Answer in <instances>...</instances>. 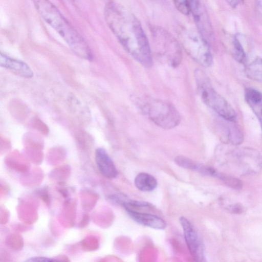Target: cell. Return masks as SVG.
Here are the masks:
<instances>
[{"label": "cell", "mask_w": 262, "mask_h": 262, "mask_svg": "<svg viewBox=\"0 0 262 262\" xmlns=\"http://www.w3.org/2000/svg\"><path fill=\"white\" fill-rule=\"evenodd\" d=\"M106 24L125 50L146 68L152 65L148 38L140 22L124 6L114 2L106 4L104 11Z\"/></svg>", "instance_id": "1"}, {"label": "cell", "mask_w": 262, "mask_h": 262, "mask_svg": "<svg viewBox=\"0 0 262 262\" xmlns=\"http://www.w3.org/2000/svg\"><path fill=\"white\" fill-rule=\"evenodd\" d=\"M232 54L233 58L239 63H244L246 59V53L239 39L234 37L232 42Z\"/></svg>", "instance_id": "16"}, {"label": "cell", "mask_w": 262, "mask_h": 262, "mask_svg": "<svg viewBox=\"0 0 262 262\" xmlns=\"http://www.w3.org/2000/svg\"><path fill=\"white\" fill-rule=\"evenodd\" d=\"M245 73L250 79L262 82V58H257L248 64Z\"/></svg>", "instance_id": "15"}, {"label": "cell", "mask_w": 262, "mask_h": 262, "mask_svg": "<svg viewBox=\"0 0 262 262\" xmlns=\"http://www.w3.org/2000/svg\"><path fill=\"white\" fill-rule=\"evenodd\" d=\"M191 13L198 30L206 39L212 37L213 32L207 11L201 0H189Z\"/></svg>", "instance_id": "9"}, {"label": "cell", "mask_w": 262, "mask_h": 262, "mask_svg": "<svg viewBox=\"0 0 262 262\" xmlns=\"http://www.w3.org/2000/svg\"><path fill=\"white\" fill-rule=\"evenodd\" d=\"M245 96L246 101L257 118L262 130V93L255 89L248 88Z\"/></svg>", "instance_id": "13"}, {"label": "cell", "mask_w": 262, "mask_h": 262, "mask_svg": "<svg viewBox=\"0 0 262 262\" xmlns=\"http://www.w3.org/2000/svg\"><path fill=\"white\" fill-rule=\"evenodd\" d=\"M58 260L55 258H52L51 257H47L43 256H37L30 257V258L26 260V261H57Z\"/></svg>", "instance_id": "23"}, {"label": "cell", "mask_w": 262, "mask_h": 262, "mask_svg": "<svg viewBox=\"0 0 262 262\" xmlns=\"http://www.w3.org/2000/svg\"><path fill=\"white\" fill-rule=\"evenodd\" d=\"M226 208L229 212L236 214L242 213L245 210L244 206L239 203L228 205Z\"/></svg>", "instance_id": "21"}, {"label": "cell", "mask_w": 262, "mask_h": 262, "mask_svg": "<svg viewBox=\"0 0 262 262\" xmlns=\"http://www.w3.org/2000/svg\"><path fill=\"white\" fill-rule=\"evenodd\" d=\"M232 8L236 7L244 0H225Z\"/></svg>", "instance_id": "24"}, {"label": "cell", "mask_w": 262, "mask_h": 262, "mask_svg": "<svg viewBox=\"0 0 262 262\" xmlns=\"http://www.w3.org/2000/svg\"><path fill=\"white\" fill-rule=\"evenodd\" d=\"M174 162L179 166L196 171L200 164L192 160L182 156H179L174 159Z\"/></svg>", "instance_id": "18"}, {"label": "cell", "mask_w": 262, "mask_h": 262, "mask_svg": "<svg viewBox=\"0 0 262 262\" xmlns=\"http://www.w3.org/2000/svg\"><path fill=\"white\" fill-rule=\"evenodd\" d=\"M135 185L141 191L150 192L156 189L158 183L152 175L146 172H140L135 177Z\"/></svg>", "instance_id": "14"}, {"label": "cell", "mask_w": 262, "mask_h": 262, "mask_svg": "<svg viewBox=\"0 0 262 262\" xmlns=\"http://www.w3.org/2000/svg\"><path fill=\"white\" fill-rule=\"evenodd\" d=\"M179 36L180 44L194 60L205 67L212 64L213 58L208 43L198 30L181 28Z\"/></svg>", "instance_id": "5"}, {"label": "cell", "mask_w": 262, "mask_h": 262, "mask_svg": "<svg viewBox=\"0 0 262 262\" xmlns=\"http://www.w3.org/2000/svg\"><path fill=\"white\" fill-rule=\"evenodd\" d=\"M258 11L262 14V0H255Z\"/></svg>", "instance_id": "25"}, {"label": "cell", "mask_w": 262, "mask_h": 262, "mask_svg": "<svg viewBox=\"0 0 262 262\" xmlns=\"http://www.w3.org/2000/svg\"><path fill=\"white\" fill-rule=\"evenodd\" d=\"M173 3L181 13L188 15L190 13L189 0H173Z\"/></svg>", "instance_id": "20"}, {"label": "cell", "mask_w": 262, "mask_h": 262, "mask_svg": "<svg viewBox=\"0 0 262 262\" xmlns=\"http://www.w3.org/2000/svg\"><path fill=\"white\" fill-rule=\"evenodd\" d=\"M38 13L65 41L77 56L92 60V52L86 41L49 0H32Z\"/></svg>", "instance_id": "2"}, {"label": "cell", "mask_w": 262, "mask_h": 262, "mask_svg": "<svg viewBox=\"0 0 262 262\" xmlns=\"http://www.w3.org/2000/svg\"><path fill=\"white\" fill-rule=\"evenodd\" d=\"M198 89L203 102L223 119L234 121L236 114L233 107L211 86L206 75L200 70L194 72Z\"/></svg>", "instance_id": "4"}, {"label": "cell", "mask_w": 262, "mask_h": 262, "mask_svg": "<svg viewBox=\"0 0 262 262\" xmlns=\"http://www.w3.org/2000/svg\"><path fill=\"white\" fill-rule=\"evenodd\" d=\"M215 155L220 164L234 173L250 175L262 170V155L255 149L224 145L217 147Z\"/></svg>", "instance_id": "3"}, {"label": "cell", "mask_w": 262, "mask_h": 262, "mask_svg": "<svg viewBox=\"0 0 262 262\" xmlns=\"http://www.w3.org/2000/svg\"><path fill=\"white\" fill-rule=\"evenodd\" d=\"M180 222L183 228L184 238L191 253L197 261L204 260V247L198 232L192 223L186 217L182 216Z\"/></svg>", "instance_id": "8"}, {"label": "cell", "mask_w": 262, "mask_h": 262, "mask_svg": "<svg viewBox=\"0 0 262 262\" xmlns=\"http://www.w3.org/2000/svg\"><path fill=\"white\" fill-rule=\"evenodd\" d=\"M95 157L97 167L103 176L109 179L117 177L118 171L115 165L104 148H97Z\"/></svg>", "instance_id": "11"}, {"label": "cell", "mask_w": 262, "mask_h": 262, "mask_svg": "<svg viewBox=\"0 0 262 262\" xmlns=\"http://www.w3.org/2000/svg\"><path fill=\"white\" fill-rule=\"evenodd\" d=\"M218 179L230 188L238 190L242 188V182L238 178L232 176L221 173Z\"/></svg>", "instance_id": "17"}, {"label": "cell", "mask_w": 262, "mask_h": 262, "mask_svg": "<svg viewBox=\"0 0 262 262\" xmlns=\"http://www.w3.org/2000/svg\"><path fill=\"white\" fill-rule=\"evenodd\" d=\"M38 196L45 202H50V196L48 193V189L46 187L38 190L36 192Z\"/></svg>", "instance_id": "22"}, {"label": "cell", "mask_w": 262, "mask_h": 262, "mask_svg": "<svg viewBox=\"0 0 262 262\" xmlns=\"http://www.w3.org/2000/svg\"><path fill=\"white\" fill-rule=\"evenodd\" d=\"M142 110L151 121L165 129L175 127L181 121L180 115L176 108L165 100L148 99L143 104Z\"/></svg>", "instance_id": "7"}, {"label": "cell", "mask_w": 262, "mask_h": 262, "mask_svg": "<svg viewBox=\"0 0 262 262\" xmlns=\"http://www.w3.org/2000/svg\"><path fill=\"white\" fill-rule=\"evenodd\" d=\"M107 199L114 204L124 207L127 205L130 199L123 193H116L109 195Z\"/></svg>", "instance_id": "19"}, {"label": "cell", "mask_w": 262, "mask_h": 262, "mask_svg": "<svg viewBox=\"0 0 262 262\" xmlns=\"http://www.w3.org/2000/svg\"><path fill=\"white\" fill-rule=\"evenodd\" d=\"M0 65L2 67L12 71L17 75L25 78H31L33 75L32 70L25 62L2 53L0 54Z\"/></svg>", "instance_id": "12"}, {"label": "cell", "mask_w": 262, "mask_h": 262, "mask_svg": "<svg viewBox=\"0 0 262 262\" xmlns=\"http://www.w3.org/2000/svg\"><path fill=\"white\" fill-rule=\"evenodd\" d=\"M155 52L169 66L175 68L180 63L182 53L181 44L168 31L159 27L151 29Z\"/></svg>", "instance_id": "6"}, {"label": "cell", "mask_w": 262, "mask_h": 262, "mask_svg": "<svg viewBox=\"0 0 262 262\" xmlns=\"http://www.w3.org/2000/svg\"><path fill=\"white\" fill-rule=\"evenodd\" d=\"M125 210L130 218L140 225L158 230H163L166 227L165 221L156 215L130 208Z\"/></svg>", "instance_id": "10"}]
</instances>
